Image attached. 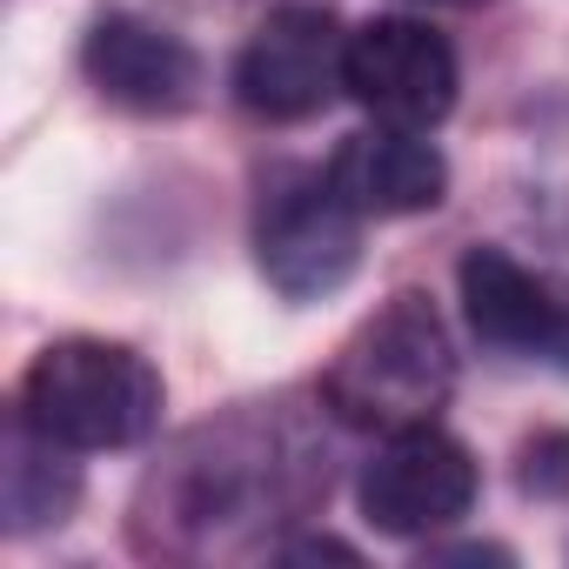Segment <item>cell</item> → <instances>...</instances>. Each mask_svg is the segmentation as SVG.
<instances>
[{
	"mask_svg": "<svg viewBox=\"0 0 569 569\" xmlns=\"http://www.w3.org/2000/svg\"><path fill=\"white\" fill-rule=\"evenodd\" d=\"M449 396H456V342L436 302L416 289L389 296L322 369V402L336 409V422L376 436L436 422Z\"/></svg>",
	"mask_w": 569,
	"mask_h": 569,
	"instance_id": "1",
	"label": "cell"
},
{
	"mask_svg": "<svg viewBox=\"0 0 569 569\" xmlns=\"http://www.w3.org/2000/svg\"><path fill=\"white\" fill-rule=\"evenodd\" d=\"M161 376L141 349L108 336H61L21 376V416L61 449H134L161 429Z\"/></svg>",
	"mask_w": 569,
	"mask_h": 569,
	"instance_id": "2",
	"label": "cell"
},
{
	"mask_svg": "<svg viewBox=\"0 0 569 569\" xmlns=\"http://www.w3.org/2000/svg\"><path fill=\"white\" fill-rule=\"evenodd\" d=\"M254 261L281 302H322L362 268V214L329 174H281L254 214Z\"/></svg>",
	"mask_w": 569,
	"mask_h": 569,
	"instance_id": "3",
	"label": "cell"
},
{
	"mask_svg": "<svg viewBox=\"0 0 569 569\" xmlns=\"http://www.w3.org/2000/svg\"><path fill=\"white\" fill-rule=\"evenodd\" d=\"M476 489H482L476 456L449 429L416 422V429H396L369 456L356 502H362V522L382 536H436L476 509Z\"/></svg>",
	"mask_w": 569,
	"mask_h": 569,
	"instance_id": "4",
	"label": "cell"
},
{
	"mask_svg": "<svg viewBox=\"0 0 569 569\" xmlns=\"http://www.w3.org/2000/svg\"><path fill=\"white\" fill-rule=\"evenodd\" d=\"M456 88H462L456 48H449L429 21L376 14V21H362V28L349 34L342 94H356L376 121L429 134V128L456 108Z\"/></svg>",
	"mask_w": 569,
	"mask_h": 569,
	"instance_id": "5",
	"label": "cell"
},
{
	"mask_svg": "<svg viewBox=\"0 0 569 569\" xmlns=\"http://www.w3.org/2000/svg\"><path fill=\"white\" fill-rule=\"evenodd\" d=\"M342 54H349V34L336 28L329 8H316V0L274 8L234 61V101L254 121H309L336 101Z\"/></svg>",
	"mask_w": 569,
	"mask_h": 569,
	"instance_id": "6",
	"label": "cell"
},
{
	"mask_svg": "<svg viewBox=\"0 0 569 569\" xmlns=\"http://www.w3.org/2000/svg\"><path fill=\"white\" fill-rule=\"evenodd\" d=\"M456 289L482 349L569 369V296L536 268H522L509 248H469L456 268Z\"/></svg>",
	"mask_w": 569,
	"mask_h": 569,
	"instance_id": "7",
	"label": "cell"
},
{
	"mask_svg": "<svg viewBox=\"0 0 569 569\" xmlns=\"http://www.w3.org/2000/svg\"><path fill=\"white\" fill-rule=\"evenodd\" d=\"M81 68L94 81V94L128 114H188L201 101V54L188 48V34H174L134 8H108L88 28Z\"/></svg>",
	"mask_w": 569,
	"mask_h": 569,
	"instance_id": "8",
	"label": "cell"
},
{
	"mask_svg": "<svg viewBox=\"0 0 569 569\" xmlns=\"http://www.w3.org/2000/svg\"><path fill=\"white\" fill-rule=\"evenodd\" d=\"M329 181L349 194V208L362 221H396V214H429L449 194V161L416 128L376 121V128H362L336 148Z\"/></svg>",
	"mask_w": 569,
	"mask_h": 569,
	"instance_id": "9",
	"label": "cell"
},
{
	"mask_svg": "<svg viewBox=\"0 0 569 569\" xmlns=\"http://www.w3.org/2000/svg\"><path fill=\"white\" fill-rule=\"evenodd\" d=\"M68 456L74 449H61L28 416H14L8 462H0V509H8V536H34L48 522H68V509L81 502V469Z\"/></svg>",
	"mask_w": 569,
	"mask_h": 569,
	"instance_id": "10",
	"label": "cell"
},
{
	"mask_svg": "<svg viewBox=\"0 0 569 569\" xmlns=\"http://www.w3.org/2000/svg\"><path fill=\"white\" fill-rule=\"evenodd\" d=\"M522 489L529 496H569V429H542L522 442Z\"/></svg>",
	"mask_w": 569,
	"mask_h": 569,
	"instance_id": "11",
	"label": "cell"
},
{
	"mask_svg": "<svg viewBox=\"0 0 569 569\" xmlns=\"http://www.w3.org/2000/svg\"><path fill=\"white\" fill-rule=\"evenodd\" d=\"M274 556H281V562H356V549H349V542H336V536H302V542H274Z\"/></svg>",
	"mask_w": 569,
	"mask_h": 569,
	"instance_id": "12",
	"label": "cell"
},
{
	"mask_svg": "<svg viewBox=\"0 0 569 569\" xmlns=\"http://www.w3.org/2000/svg\"><path fill=\"white\" fill-rule=\"evenodd\" d=\"M422 8H489V0H422Z\"/></svg>",
	"mask_w": 569,
	"mask_h": 569,
	"instance_id": "13",
	"label": "cell"
}]
</instances>
